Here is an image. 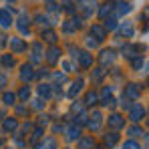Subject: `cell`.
Returning a JSON list of instances; mask_svg holds the SVG:
<instances>
[{
    "label": "cell",
    "instance_id": "6da1fadb",
    "mask_svg": "<svg viewBox=\"0 0 149 149\" xmlns=\"http://www.w3.org/2000/svg\"><path fill=\"white\" fill-rule=\"evenodd\" d=\"M123 117L121 115H113V117H109V125L113 127V129H119V127H123Z\"/></svg>",
    "mask_w": 149,
    "mask_h": 149
},
{
    "label": "cell",
    "instance_id": "7a4b0ae2",
    "mask_svg": "<svg viewBox=\"0 0 149 149\" xmlns=\"http://www.w3.org/2000/svg\"><path fill=\"white\" fill-rule=\"evenodd\" d=\"M79 147H81V149H91V147H93V137H85V139H81V141H79Z\"/></svg>",
    "mask_w": 149,
    "mask_h": 149
},
{
    "label": "cell",
    "instance_id": "3957f363",
    "mask_svg": "<svg viewBox=\"0 0 149 149\" xmlns=\"http://www.w3.org/2000/svg\"><path fill=\"white\" fill-rule=\"evenodd\" d=\"M141 117H143V109H141V107H133V111H131V119H133V121H139Z\"/></svg>",
    "mask_w": 149,
    "mask_h": 149
},
{
    "label": "cell",
    "instance_id": "277c9868",
    "mask_svg": "<svg viewBox=\"0 0 149 149\" xmlns=\"http://www.w3.org/2000/svg\"><path fill=\"white\" fill-rule=\"evenodd\" d=\"M16 119H6V121H4V129H6V131H14V129H16Z\"/></svg>",
    "mask_w": 149,
    "mask_h": 149
},
{
    "label": "cell",
    "instance_id": "5b68a950",
    "mask_svg": "<svg viewBox=\"0 0 149 149\" xmlns=\"http://www.w3.org/2000/svg\"><path fill=\"white\" fill-rule=\"evenodd\" d=\"M105 143H107V145H115V143H117V135H115V133L107 135V137H105Z\"/></svg>",
    "mask_w": 149,
    "mask_h": 149
},
{
    "label": "cell",
    "instance_id": "8992f818",
    "mask_svg": "<svg viewBox=\"0 0 149 149\" xmlns=\"http://www.w3.org/2000/svg\"><path fill=\"white\" fill-rule=\"evenodd\" d=\"M67 133H69V139H77V137L81 135V131H79V129H74V127H71Z\"/></svg>",
    "mask_w": 149,
    "mask_h": 149
},
{
    "label": "cell",
    "instance_id": "52a82bcc",
    "mask_svg": "<svg viewBox=\"0 0 149 149\" xmlns=\"http://www.w3.org/2000/svg\"><path fill=\"white\" fill-rule=\"evenodd\" d=\"M81 87H83V83H81V81H79V83H74L73 89H71V97H74V95H77V93L81 91Z\"/></svg>",
    "mask_w": 149,
    "mask_h": 149
},
{
    "label": "cell",
    "instance_id": "ba28073f",
    "mask_svg": "<svg viewBox=\"0 0 149 149\" xmlns=\"http://www.w3.org/2000/svg\"><path fill=\"white\" fill-rule=\"evenodd\" d=\"M137 93H139V91H137V87H135V85H129V89H127V95H129V97H135Z\"/></svg>",
    "mask_w": 149,
    "mask_h": 149
},
{
    "label": "cell",
    "instance_id": "9c48e42d",
    "mask_svg": "<svg viewBox=\"0 0 149 149\" xmlns=\"http://www.w3.org/2000/svg\"><path fill=\"white\" fill-rule=\"evenodd\" d=\"M38 93H40L42 97H49V95H50V89H49V87H47V85H42V87L38 89Z\"/></svg>",
    "mask_w": 149,
    "mask_h": 149
},
{
    "label": "cell",
    "instance_id": "30bf717a",
    "mask_svg": "<svg viewBox=\"0 0 149 149\" xmlns=\"http://www.w3.org/2000/svg\"><path fill=\"white\" fill-rule=\"evenodd\" d=\"M4 103H6V105H12V103H14V95H12V93H6V95H4Z\"/></svg>",
    "mask_w": 149,
    "mask_h": 149
},
{
    "label": "cell",
    "instance_id": "8fae6325",
    "mask_svg": "<svg viewBox=\"0 0 149 149\" xmlns=\"http://www.w3.org/2000/svg\"><path fill=\"white\" fill-rule=\"evenodd\" d=\"M123 149H139V145H137L135 141H127V143L123 145Z\"/></svg>",
    "mask_w": 149,
    "mask_h": 149
},
{
    "label": "cell",
    "instance_id": "7c38bea8",
    "mask_svg": "<svg viewBox=\"0 0 149 149\" xmlns=\"http://www.w3.org/2000/svg\"><path fill=\"white\" fill-rule=\"evenodd\" d=\"M95 101H97V95H95V93H89V95H87V105H93Z\"/></svg>",
    "mask_w": 149,
    "mask_h": 149
},
{
    "label": "cell",
    "instance_id": "4fadbf2b",
    "mask_svg": "<svg viewBox=\"0 0 149 149\" xmlns=\"http://www.w3.org/2000/svg\"><path fill=\"white\" fill-rule=\"evenodd\" d=\"M28 95H30V91H28V89H22V91H20V97H22V99H26Z\"/></svg>",
    "mask_w": 149,
    "mask_h": 149
},
{
    "label": "cell",
    "instance_id": "5bb4252c",
    "mask_svg": "<svg viewBox=\"0 0 149 149\" xmlns=\"http://www.w3.org/2000/svg\"><path fill=\"white\" fill-rule=\"evenodd\" d=\"M129 133H131V135H139V133H141V131H139V129H137V127H133V129H131V131H129Z\"/></svg>",
    "mask_w": 149,
    "mask_h": 149
},
{
    "label": "cell",
    "instance_id": "9a60e30c",
    "mask_svg": "<svg viewBox=\"0 0 149 149\" xmlns=\"http://www.w3.org/2000/svg\"><path fill=\"white\" fill-rule=\"evenodd\" d=\"M0 147H2V139H0Z\"/></svg>",
    "mask_w": 149,
    "mask_h": 149
}]
</instances>
